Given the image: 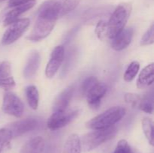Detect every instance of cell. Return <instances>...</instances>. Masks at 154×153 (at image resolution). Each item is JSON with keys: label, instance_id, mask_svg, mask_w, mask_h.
Returning <instances> with one entry per match:
<instances>
[{"label": "cell", "instance_id": "obj_25", "mask_svg": "<svg viewBox=\"0 0 154 153\" xmlns=\"http://www.w3.org/2000/svg\"><path fill=\"white\" fill-rule=\"evenodd\" d=\"M124 98L126 103L132 107H138L141 97L139 94L135 93H126L124 96Z\"/></svg>", "mask_w": 154, "mask_h": 153}, {"label": "cell", "instance_id": "obj_15", "mask_svg": "<svg viewBox=\"0 0 154 153\" xmlns=\"http://www.w3.org/2000/svg\"><path fill=\"white\" fill-rule=\"evenodd\" d=\"M154 80V64L150 63L143 68L137 80V86L140 89L148 88Z\"/></svg>", "mask_w": 154, "mask_h": 153}, {"label": "cell", "instance_id": "obj_17", "mask_svg": "<svg viewBox=\"0 0 154 153\" xmlns=\"http://www.w3.org/2000/svg\"><path fill=\"white\" fill-rule=\"evenodd\" d=\"M40 64V55L38 52H33L30 54L26 64L23 70L25 77L29 78L32 76L37 71Z\"/></svg>", "mask_w": 154, "mask_h": 153}, {"label": "cell", "instance_id": "obj_14", "mask_svg": "<svg viewBox=\"0 0 154 153\" xmlns=\"http://www.w3.org/2000/svg\"><path fill=\"white\" fill-rule=\"evenodd\" d=\"M35 3V0H32V1L28 2L26 3H24V4H19V5L13 7L14 8L12 10H11L9 12H8L7 14L5 15V17L4 20L5 26H7L10 25L11 22H14L15 20H18V17L21 14L26 12L27 10L31 9L32 7H34Z\"/></svg>", "mask_w": 154, "mask_h": 153}, {"label": "cell", "instance_id": "obj_30", "mask_svg": "<svg viewBox=\"0 0 154 153\" xmlns=\"http://www.w3.org/2000/svg\"><path fill=\"white\" fill-rule=\"evenodd\" d=\"M29 1H32V0H10L8 2V5L9 7L13 8L14 7V6L24 4V3H26Z\"/></svg>", "mask_w": 154, "mask_h": 153}, {"label": "cell", "instance_id": "obj_23", "mask_svg": "<svg viewBox=\"0 0 154 153\" xmlns=\"http://www.w3.org/2000/svg\"><path fill=\"white\" fill-rule=\"evenodd\" d=\"M96 34L99 40H105L108 39L107 35V22L105 20H100L96 27Z\"/></svg>", "mask_w": 154, "mask_h": 153}, {"label": "cell", "instance_id": "obj_11", "mask_svg": "<svg viewBox=\"0 0 154 153\" xmlns=\"http://www.w3.org/2000/svg\"><path fill=\"white\" fill-rule=\"evenodd\" d=\"M37 126L38 121L35 118H29L14 122L8 124L6 128H8L11 130L12 136L15 137V136H19L25 133L34 130L37 128Z\"/></svg>", "mask_w": 154, "mask_h": 153}, {"label": "cell", "instance_id": "obj_13", "mask_svg": "<svg viewBox=\"0 0 154 153\" xmlns=\"http://www.w3.org/2000/svg\"><path fill=\"white\" fill-rule=\"evenodd\" d=\"M74 87L69 86L62 91L56 98L53 105V112L67 110L74 94Z\"/></svg>", "mask_w": 154, "mask_h": 153}, {"label": "cell", "instance_id": "obj_27", "mask_svg": "<svg viewBox=\"0 0 154 153\" xmlns=\"http://www.w3.org/2000/svg\"><path fill=\"white\" fill-rule=\"evenodd\" d=\"M114 153H132V151L127 141L122 139L117 142Z\"/></svg>", "mask_w": 154, "mask_h": 153}, {"label": "cell", "instance_id": "obj_3", "mask_svg": "<svg viewBox=\"0 0 154 153\" xmlns=\"http://www.w3.org/2000/svg\"><path fill=\"white\" fill-rule=\"evenodd\" d=\"M126 110L122 106H113L87 122L86 126L92 130L105 129L114 126L123 118Z\"/></svg>", "mask_w": 154, "mask_h": 153}, {"label": "cell", "instance_id": "obj_12", "mask_svg": "<svg viewBox=\"0 0 154 153\" xmlns=\"http://www.w3.org/2000/svg\"><path fill=\"white\" fill-rule=\"evenodd\" d=\"M134 31L132 28H123L118 34L111 39V47L116 51L126 49L132 40Z\"/></svg>", "mask_w": 154, "mask_h": 153}, {"label": "cell", "instance_id": "obj_5", "mask_svg": "<svg viewBox=\"0 0 154 153\" xmlns=\"http://www.w3.org/2000/svg\"><path fill=\"white\" fill-rule=\"evenodd\" d=\"M57 18L45 12H38V16L35 21L33 29L27 39L38 41L45 38L54 29Z\"/></svg>", "mask_w": 154, "mask_h": 153}, {"label": "cell", "instance_id": "obj_19", "mask_svg": "<svg viewBox=\"0 0 154 153\" xmlns=\"http://www.w3.org/2000/svg\"><path fill=\"white\" fill-rule=\"evenodd\" d=\"M26 96L29 105L32 110H36L38 106L39 94L35 86H29L26 88Z\"/></svg>", "mask_w": 154, "mask_h": 153}, {"label": "cell", "instance_id": "obj_21", "mask_svg": "<svg viewBox=\"0 0 154 153\" xmlns=\"http://www.w3.org/2000/svg\"><path fill=\"white\" fill-rule=\"evenodd\" d=\"M140 69V64L137 61L132 62L129 64L128 68H126V72L124 74V80L126 82H131L135 79Z\"/></svg>", "mask_w": 154, "mask_h": 153}, {"label": "cell", "instance_id": "obj_22", "mask_svg": "<svg viewBox=\"0 0 154 153\" xmlns=\"http://www.w3.org/2000/svg\"><path fill=\"white\" fill-rule=\"evenodd\" d=\"M12 134L8 128L0 129V153L10 143L12 140Z\"/></svg>", "mask_w": 154, "mask_h": 153}, {"label": "cell", "instance_id": "obj_26", "mask_svg": "<svg viewBox=\"0 0 154 153\" xmlns=\"http://www.w3.org/2000/svg\"><path fill=\"white\" fill-rule=\"evenodd\" d=\"M138 108H139L141 110L144 111V112H147V113H152L153 110L152 100L147 97L141 98V101H140Z\"/></svg>", "mask_w": 154, "mask_h": 153}, {"label": "cell", "instance_id": "obj_1", "mask_svg": "<svg viewBox=\"0 0 154 153\" xmlns=\"http://www.w3.org/2000/svg\"><path fill=\"white\" fill-rule=\"evenodd\" d=\"M81 90L90 107L96 110L99 107L102 98L106 94L107 86L95 76H89L83 82Z\"/></svg>", "mask_w": 154, "mask_h": 153}, {"label": "cell", "instance_id": "obj_16", "mask_svg": "<svg viewBox=\"0 0 154 153\" xmlns=\"http://www.w3.org/2000/svg\"><path fill=\"white\" fill-rule=\"evenodd\" d=\"M45 147V140L37 136L27 141L22 146L20 153H43Z\"/></svg>", "mask_w": 154, "mask_h": 153}, {"label": "cell", "instance_id": "obj_24", "mask_svg": "<svg viewBox=\"0 0 154 153\" xmlns=\"http://www.w3.org/2000/svg\"><path fill=\"white\" fill-rule=\"evenodd\" d=\"M154 41V26L151 24L150 28L147 30L143 37L141 38V46H147L153 44Z\"/></svg>", "mask_w": 154, "mask_h": 153}, {"label": "cell", "instance_id": "obj_10", "mask_svg": "<svg viewBox=\"0 0 154 153\" xmlns=\"http://www.w3.org/2000/svg\"><path fill=\"white\" fill-rule=\"evenodd\" d=\"M65 48L63 45H59L54 48L45 69V74L47 77L53 78L55 76L63 64Z\"/></svg>", "mask_w": 154, "mask_h": 153}, {"label": "cell", "instance_id": "obj_18", "mask_svg": "<svg viewBox=\"0 0 154 153\" xmlns=\"http://www.w3.org/2000/svg\"><path fill=\"white\" fill-rule=\"evenodd\" d=\"M81 138L76 134L69 135L63 146V153H81Z\"/></svg>", "mask_w": 154, "mask_h": 153}, {"label": "cell", "instance_id": "obj_2", "mask_svg": "<svg viewBox=\"0 0 154 153\" xmlns=\"http://www.w3.org/2000/svg\"><path fill=\"white\" fill-rule=\"evenodd\" d=\"M132 4L129 2L120 3L117 5L107 22V35L108 39H112L125 28L126 22L130 16Z\"/></svg>", "mask_w": 154, "mask_h": 153}, {"label": "cell", "instance_id": "obj_7", "mask_svg": "<svg viewBox=\"0 0 154 153\" xmlns=\"http://www.w3.org/2000/svg\"><path fill=\"white\" fill-rule=\"evenodd\" d=\"M30 20L28 18L18 19L11 22L5 32L2 38L3 45H9L17 40L29 26Z\"/></svg>", "mask_w": 154, "mask_h": 153}, {"label": "cell", "instance_id": "obj_4", "mask_svg": "<svg viewBox=\"0 0 154 153\" xmlns=\"http://www.w3.org/2000/svg\"><path fill=\"white\" fill-rule=\"evenodd\" d=\"M117 132V128L112 126L111 128L99 130H93L84 135L81 140V149L84 152H90L95 149L99 146L112 139Z\"/></svg>", "mask_w": 154, "mask_h": 153}, {"label": "cell", "instance_id": "obj_20", "mask_svg": "<svg viewBox=\"0 0 154 153\" xmlns=\"http://www.w3.org/2000/svg\"><path fill=\"white\" fill-rule=\"evenodd\" d=\"M142 129L144 130V135L148 140L149 143L153 146L154 135H153V122L151 118H144L142 119Z\"/></svg>", "mask_w": 154, "mask_h": 153}, {"label": "cell", "instance_id": "obj_28", "mask_svg": "<svg viewBox=\"0 0 154 153\" xmlns=\"http://www.w3.org/2000/svg\"><path fill=\"white\" fill-rule=\"evenodd\" d=\"M11 76V67L8 62L0 63V79Z\"/></svg>", "mask_w": 154, "mask_h": 153}, {"label": "cell", "instance_id": "obj_31", "mask_svg": "<svg viewBox=\"0 0 154 153\" xmlns=\"http://www.w3.org/2000/svg\"><path fill=\"white\" fill-rule=\"evenodd\" d=\"M5 1V0H0V2H2Z\"/></svg>", "mask_w": 154, "mask_h": 153}, {"label": "cell", "instance_id": "obj_29", "mask_svg": "<svg viewBox=\"0 0 154 153\" xmlns=\"http://www.w3.org/2000/svg\"><path fill=\"white\" fill-rule=\"evenodd\" d=\"M15 86H16V83L12 76L0 79V88H2L3 89L10 90L13 88Z\"/></svg>", "mask_w": 154, "mask_h": 153}, {"label": "cell", "instance_id": "obj_9", "mask_svg": "<svg viewBox=\"0 0 154 153\" xmlns=\"http://www.w3.org/2000/svg\"><path fill=\"white\" fill-rule=\"evenodd\" d=\"M79 114V110H65L61 112H54L48 120L47 125L51 130H56L65 127L73 121Z\"/></svg>", "mask_w": 154, "mask_h": 153}, {"label": "cell", "instance_id": "obj_6", "mask_svg": "<svg viewBox=\"0 0 154 153\" xmlns=\"http://www.w3.org/2000/svg\"><path fill=\"white\" fill-rule=\"evenodd\" d=\"M81 0H48L42 4L39 12H45L59 19L75 10Z\"/></svg>", "mask_w": 154, "mask_h": 153}, {"label": "cell", "instance_id": "obj_8", "mask_svg": "<svg viewBox=\"0 0 154 153\" xmlns=\"http://www.w3.org/2000/svg\"><path fill=\"white\" fill-rule=\"evenodd\" d=\"M2 109L6 114L20 118L23 114L24 105L16 94L11 92H6L3 96Z\"/></svg>", "mask_w": 154, "mask_h": 153}]
</instances>
